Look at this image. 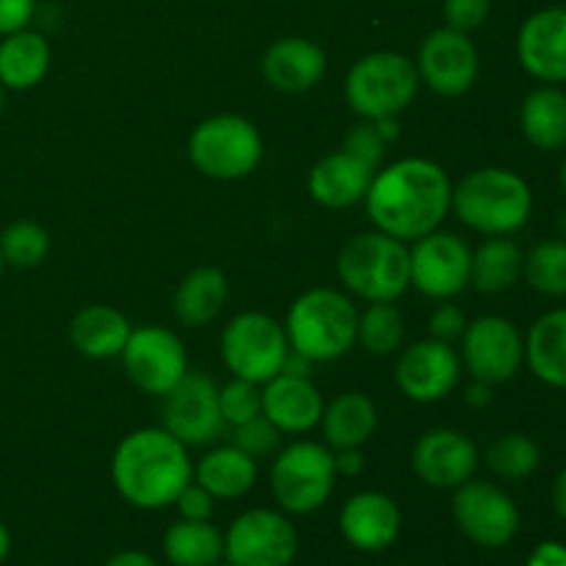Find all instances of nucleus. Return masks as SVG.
<instances>
[{
    "instance_id": "obj_1",
    "label": "nucleus",
    "mask_w": 566,
    "mask_h": 566,
    "mask_svg": "<svg viewBox=\"0 0 566 566\" xmlns=\"http://www.w3.org/2000/svg\"><path fill=\"white\" fill-rule=\"evenodd\" d=\"M451 177L440 164L401 158L376 171L365 193V208L376 230L407 243L440 230L451 213Z\"/></svg>"
},
{
    "instance_id": "obj_2",
    "label": "nucleus",
    "mask_w": 566,
    "mask_h": 566,
    "mask_svg": "<svg viewBox=\"0 0 566 566\" xmlns=\"http://www.w3.org/2000/svg\"><path fill=\"white\" fill-rule=\"evenodd\" d=\"M116 492L136 509H166L193 481L188 446L160 429L127 434L111 459Z\"/></svg>"
},
{
    "instance_id": "obj_3",
    "label": "nucleus",
    "mask_w": 566,
    "mask_h": 566,
    "mask_svg": "<svg viewBox=\"0 0 566 566\" xmlns=\"http://www.w3.org/2000/svg\"><path fill=\"white\" fill-rule=\"evenodd\" d=\"M451 210L481 235H512L523 230L534 210V193L523 175L501 166L470 171L453 188Z\"/></svg>"
},
{
    "instance_id": "obj_4",
    "label": "nucleus",
    "mask_w": 566,
    "mask_h": 566,
    "mask_svg": "<svg viewBox=\"0 0 566 566\" xmlns=\"http://www.w3.org/2000/svg\"><path fill=\"white\" fill-rule=\"evenodd\" d=\"M359 313L352 298L332 287H313L293 302L285 335L293 352L313 363H332L357 343Z\"/></svg>"
},
{
    "instance_id": "obj_5",
    "label": "nucleus",
    "mask_w": 566,
    "mask_h": 566,
    "mask_svg": "<svg viewBox=\"0 0 566 566\" xmlns=\"http://www.w3.org/2000/svg\"><path fill=\"white\" fill-rule=\"evenodd\" d=\"M337 276L368 304L396 302L412 285L409 247L379 230L354 235L337 254Z\"/></svg>"
},
{
    "instance_id": "obj_6",
    "label": "nucleus",
    "mask_w": 566,
    "mask_h": 566,
    "mask_svg": "<svg viewBox=\"0 0 566 566\" xmlns=\"http://www.w3.org/2000/svg\"><path fill=\"white\" fill-rule=\"evenodd\" d=\"M420 88L418 66L409 55L379 50L368 53L348 70L346 99L363 119H396L415 103Z\"/></svg>"
},
{
    "instance_id": "obj_7",
    "label": "nucleus",
    "mask_w": 566,
    "mask_h": 566,
    "mask_svg": "<svg viewBox=\"0 0 566 566\" xmlns=\"http://www.w3.org/2000/svg\"><path fill=\"white\" fill-rule=\"evenodd\" d=\"M188 158L213 180H241L263 160V136L238 114H219L199 122L188 138Z\"/></svg>"
},
{
    "instance_id": "obj_8",
    "label": "nucleus",
    "mask_w": 566,
    "mask_h": 566,
    "mask_svg": "<svg viewBox=\"0 0 566 566\" xmlns=\"http://www.w3.org/2000/svg\"><path fill=\"white\" fill-rule=\"evenodd\" d=\"M335 453L321 442H293L271 464V492L285 514H313L335 490Z\"/></svg>"
},
{
    "instance_id": "obj_9",
    "label": "nucleus",
    "mask_w": 566,
    "mask_h": 566,
    "mask_svg": "<svg viewBox=\"0 0 566 566\" xmlns=\"http://www.w3.org/2000/svg\"><path fill=\"white\" fill-rule=\"evenodd\" d=\"M291 343H287L285 326L265 313L235 315L221 332V359L235 379L265 385L282 374Z\"/></svg>"
},
{
    "instance_id": "obj_10",
    "label": "nucleus",
    "mask_w": 566,
    "mask_h": 566,
    "mask_svg": "<svg viewBox=\"0 0 566 566\" xmlns=\"http://www.w3.org/2000/svg\"><path fill=\"white\" fill-rule=\"evenodd\" d=\"M296 553V528L274 509H249L238 514L224 534V562L232 566H291Z\"/></svg>"
},
{
    "instance_id": "obj_11",
    "label": "nucleus",
    "mask_w": 566,
    "mask_h": 566,
    "mask_svg": "<svg viewBox=\"0 0 566 566\" xmlns=\"http://www.w3.org/2000/svg\"><path fill=\"white\" fill-rule=\"evenodd\" d=\"M122 365L133 385L164 398L188 374V354L180 337L166 326H138L122 348Z\"/></svg>"
},
{
    "instance_id": "obj_12",
    "label": "nucleus",
    "mask_w": 566,
    "mask_h": 566,
    "mask_svg": "<svg viewBox=\"0 0 566 566\" xmlns=\"http://www.w3.org/2000/svg\"><path fill=\"white\" fill-rule=\"evenodd\" d=\"M453 520L473 545L497 551L520 531L517 503L492 481H464L453 495Z\"/></svg>"
},
{
    "instance_id": "obj_13",
    "label": "nucleus",
    "mask_w": 566,
    "mask_h": 566,
    "mask_svg": "<svg viewBox=\"0 0 566 566\" xmlns=\"http://www.w3.org/2000/svg\"><path fill=\"white\" fill-rule=\"evenodd\" d=\"M462 363L473 379L503 385L514 379L525 363V340L503 315H481L462 335Z\"/></svg>"
},
{
    "instance_id": "obj_14",
    "label": "nucleus",
    "mask_w": 566,
    "mask_h": 566,
    "mask_svg": "<svg viewBox=\"0 0 566 566\" xmlns=\"http://www.w3.org/2000/svg\"><path fill=\"white\" fill-rule=\"evenodd\" d=\"M219 387L208 374L188 370L175 390L164 396V429L182 446H210L224 431Z\"/></svg>"
},
{
    "instance_id": "obj_15",
    "label": "nucleus",
    "mask_w": 566,
    "mask_h": 566,
    "mask_svg": "<svg viewBox=\"0 0 566 566\" xmlns=\"http://www.w3.org/2000/svg\"><path fill=\"white\" fill-rule=\"evenodd\" d=\"M473 252L453 232H429L409 249L412 285L429 298H453L470 285Z\"/></svg>"
},
{
    "instance_id": "obj_16",
    "label": "nucleus",
    "mask_w": 566,
    "mask_h": 566,
    "mask_svg": "<svg viewBox=\"0 0 566 566\" xmlns=\"http://www.w3.org/2000/svg\"><path fill=\"white\" fill-rule=\"evenodd\" d=\"M415 66H418L420 83H426L431 92L442 97H459L473 88L481 59L470 33L446 25L423 39Z\"/></svg>"
},
{
    "instance_id": "obj_17",
    "label": "nucleus",
    "mask_w": 566,
    "mask_h": 566,
    "mask_svg": "<svg viewBox=\"0 0 566 566\" xmlns=\"http://www.w3.org/2000/svg\"><path fill=\"white\" fill-rule=\"evenodd\" d=\"M459 374H462L459 354L453 352L451 343L434 337L409 346L396 365L398 387L403 396L418 403L442 401L451 396L459 385Z\"/></svg>"
},
{
    "instance_id": "obj_18",
    "label": "nucleus",
    "mask_w": 566,
    "mask_h": 566,
    "mask_svg": "<svg viewBox=\"0 0 566 566\" xmlns=\"http://www.w3.org/2000/svg\"><path fill=\"white\" fill-rule=\"evenodd\" d=\"M479 448L457 429H431L415 442L412 470L431 490H457L473 479Z\"/></svg>"
},
{
    "instance_id": "obj_19",
    "label": "nucleus",
    "mask_w": 566,
    "mask_h": 566,
    "mask_svg": "<svg viewBox=\"0 0 566 566\" xmlns=\"http://www.w3.org/2000/svg\"><path fill=\"white\" fill-rule=\"evenodd\" d=\"M517 59L542 83H566V9L547 6L534 11L517 33Z\"/></svg>"
},
{
    "instance_id": "obj_20",
    "label": "nucleus",
    "mask_w": 566,
    "mask_h": 566,
    "mask_svg": "<svg viewBox=\"0 0 566 566\" xmlns=\"http://www.w3.org/2000/svg\"><path fill=\"white\" fill-rule=\"evenodd\" d=\"M337 525L354 551L381 553L401 534V509L385 492H357L343 503Z\"/></svg>"
},
{
    "instance_id": "obj_21",
    "label": "nucleus",
    "mask_w": 566,
    "mask_h": 566,
    "mask_svg": "<svg viewBox=\"0 0 566 566\" xmlns=\"http://www.w3.org/2000/svg\"><path fill=\"white\" fill-rule=\"evenodd\" d=\"M263 415L285 434H302L321 423L324 396L310 376L276 374L263 385Z\"/></svg>"
},
{
    "instance_id": "obj_22",
    "label": "nucleus",
    "mask_w": 566,
    "mask_h": 566,
    "mask_svg": "<svg viewBox=\"0 0 566 566\" xmlns=\"http://www.w3.org/2000/svg\"><path fill=\"white\" fill-rule=\"evenodd\" d=\"M326 72V53L321 44L304 36L276 39L263 55V75L276 92L302 94L318 86Z\"/></svg>"
},
{
    "instance_id": "obj_23",
    "label": "nucleus",
    "mask_w": 566,
    "mask_h": 566,
    "mask_svg": "<svg viewBox=\"0 0 566 566\" xmlns=\"http://www.w3.org/2000/svg\"><path fill=\"white\" fill-rule=\"evenodd\" d=\"M376 171L379 169H370L368 164L348 155L346 149H337V153L324 155L313 166L307 186L315 202L332 210H343L363 202Z\"/></svg>"
},
{
    "instance_id": "obj_24",
    "label": "nucleus",
    "mask_w": 566,
    "mask_h": 566,
    "mask_svg": "<svg viewBox=\"0 0 566 566\" xmlns=\"http://www.w3.org/2000/svg\"><path fill=\"white\" fill-rule=\"evenodd\" d=\"M50 70V44L42 33L22 31L0 39V86L28 92L39 86Z\"/></svg>"
},
{
    "instance_id": "obj_25",
    "label": "nucleus",
    "mask_w": 566,
    "mask_h": 566,
    "mask_svg": "<svg viewBox=\"0 0 566 566\" xmlns=\"http://www.w3.org/2000/svg\"><path fill=\"white\" fill-rule=\"evenodd\" d=\"M525 363L536 379L566 390V307L534 321L525 337Z\"/></svg>"
},
{
    "instance_id": "obj_26",
    "label": "nucleus",
    "mask_w": 566,
    "mask_h": 566,
    "mask_svg": "<svg viewBox=\"0 0 566 566\" xmlns=\"http://www.w3.org/2000/svg\"><path fill=\"white\" fill-rule=\"evenodd\" d=\"M193 481L205 486L216 501H235L247 495L258 481V459L235 446H221L199 459L193 468Z\"/></svg>"
},
{
    "instance_id": "obj_27",
    "label": "nucleus",
    "mask_w": 566,
    "mask_h": 566,
    "mask_svg": "<svg viewBox=\"0 0 566 566\" xmlns=\"http://www.w3.org/2000/svg\"><path fill=\"white\" fill-rule=\"evenodd\" d=\"M130 332V321H127L119 310L108 307V304L83 307L81 313L72 318L70 326L72 346H75L83 357L92 359L119 357Z\"/></svg>"
},
{
    "instance_id": "obj_28",
    "label": "nucleus",
    "mask_w": 566,
    "mask_h": 566,
    "mask_svg": "<svg viewBox=\"0 0 566 566\" xmlns=\"http://www.w3.org/2000/svg\"><path fill=\"white\" fill-rule=\"evenodd\" d=\"M376 423H379L376 403L365 392H340L321 415L326 446L335 451L363 448L374 437Z\"/></svg>"
},
{
    "instance_id": "obj_29",
    "label": "nucleus",
    "mask_w": 566,
    "mask_h": 566,
    "mask_svg": "<svg viewBox=\"0 0 566 566\" xmlns=\"http://www.w3.org/2000/svg\"><path fill=\"white\" fill-rule=\"evenodd\" d=\"M520 127L525 138L542 153L566 147V92L558 86H536L520 108Z\"/></svg>"
},
{
    "instance_id": "obj_30",
    "label": "nucleus",
    "mask_w": 566,
    "mask_h": 566,
    "mask_svg": "<svg viewBox=\"0 0 566 566\" xmlns=\"http://www.w3.org/2000/svg\"><path fill=\"white\" fill-rule=\"evenodd\" d=\"M164 556L171 566H216L224 562V534L210 520H177L164 534Z\"/></svg>"
},
{
    "instance_id": "obj_31",
    "label": "nucleus",
    "mask_w": 566,
    "mask_h": 566,
    "mask_svg": "<svg viewBox=\"0 0 566 566\" xmlns=\"http://www.w3.org/2000/svg\"><path fill=\"white\" fill-rule=\"evenodd\" d=\"M525 254L512 238L492 235L473 252L470 285L481 293H506L523 276Z\"/></svg>"
},
{
    "instance_id": "obj_32",
    "label": "nucleus",
    "mask_w": 566,
    "mask_h": 566,
    "mask_svg": "<svg viewBox=\"0 0 566 566\" xmlns=\"http://www.w3.org/2000/svg\"><path fill=\"white\" fill-rule=\"evenodd\" d=\"M227 302V276L213 265H202L182 276L175 293V313L186 326H205L216 321Z\"/></svg>"
},
{
    "instance_id": "obj_33",
    "label": "nucleus",
    "mask_w": 566,
    "mask_h": 566,
    "mask_svg": "<svg viewBox=\"0 0 566 566\" xmlns=\"http://www.w3.org/2000/svg\"><path fill=\"white\" fill-rule=\"evenodd\" d=\"M542 464V448L534 437L520 434V431H512V434L497 437L495 442L486 451V468L503 481H525L539 470Z\"/></svg>"
},
{
    "instance_id": "obj_34",
    "label": "nucleus",
    "mask_w": 566,
    "mask_h": 566,
    "mask_svg": "<svg viewBox=\"0 0 566 566\" xmlns=\"http://www.w3.org/2000/svg\"><path fill=\"white\" fill-rule=\"evenodd\" d=\"M523 276L536 293L551 298L566 296V238H547L525 254Z\"/></svg>"
},
{
    "instance_id": "obj_35",
    "label": "nucleus",
    "mask_w": 566,
    "mask_h": 566,
    "mask_svg": "<svg viewBox=\"0 0 566 566\" xmlns=\"http://www.w3.org/2000/svg\"><path fill=\"white\" fill-rule=\"evenodd\" d=\"M357 343L376 357H390L403 343V315L392 302L368 304L357 321Z\"/></svg>"
},
{
    "instance_id": "obj_36",
    "label": "nucleus",
    "mask_w": 566,
    "mask_h": 566,
    "mask_svg": "<svg viewBox=\"0 0 566 566\" xmlns=\"http://www.w3.org/2000/svg\"><path fill=\"white\" fill-rule=\"evenodd\" d=\"M50 252V235L42 224L36 221H11L3 232H0V254H3L6 265L14 269H33L42 263Z\"/></svg>"
},
{
    "instance_id": "obj_37",
    "label": "nucleus",
    "mask_w": 566,
    "mask_h": 566,
    "mask_svg": "<svg viewBox=\"0 0 566 566\" xmlns=\"http://www.w3.org/2000/svg\"><path fill=\"white\" fill-rule=\"evenodd\" d=\"M260 387L263 385L235 379V376H232V381H227L224 387H219V407L224 423L241 426L247 423V420L263 415V390H260Z\"/></svg>"
},
{
    "instance_id": "obj_38",
    "label": "nucleus",
    "mask_w": 566,
    "mask_h": 566,
    "mask_svg": "<svg viewBox=\"0 0 566 566\" xmlns=\"http://www.w3.org/2000/svg\"><path fill=\"white\" fill-rule=\"evenodd\" d=\"M232 446L241 448L243 453H249L252 459L269 457V453L276 451L280 446V434L282 431L271 423L265 415H258V418L247 420L241 426H232Z\"/></svg>"
},
{
    "instance_id": "obj_39",
    "label": "nucleus",
    "mask_w": 566,
    "mask_h": 566,
    "mask_svg": "<svg viewBox=\"0 0 566 566\" xmlns=\"http://www.w3.org/2000/svg\"><path fill=\"white\" fill-rule=\"evenodd\" d=\"M340 149H346L348 155H354V158H359L363 164H368L370 169H381L387 142L379 136V130H376L374 122L365 119L346 133Z\"/></svg>"
},
{
    "instance_id": "obj_40",
    "label": "nucleus",
    "mask_w": 566,
    "mask_h": 566,
    "mask_svg": "<svg viewBox=\"0 0 566 566\" xmlns=\"http://www.w3.org/2000/svg\"><path fill=\"white\" fill-rule=\"evenodd\" d=\"M492 11V0H442V14L448 28L470 33L486 22Z\"/></svg>"
},
{
    "instance_id": "obj_41",
    "label": "nucleus",
    "mask_w": 566,
    "mask_h": 566,
    "mask_svg": "<svg viewBox=\"0 0 566 566\" xmlns=\"http://www.w3.org/2000/svg\"><path fill=\"white\" fill-rule=\"evenodd\" d=\"M464 329H468V318H464V313L457 304H440L431 313L429 337H434V340L451 343L453 346V340H462Z\"/></svg>"
},
{
    "instance_id": "obj_42",
    "label": "nucleus",
    "mask_w": 566,
    "mask_h": 566,
    "mask_svg": "<svg viewBox=\"0 0 566 566\" xmlns=\"http://www.w3.org/2000/svg\"><path fill=\"white\" fill-rule=\"evenodd\" d=\"M175 506L182 520H210L216 512V497L210 495L205 486H199L197 481H191V484L177 495Z\"/></svg>"
},
{
    "instance_id": "obj_43",
    "label": "nucleus",
    "mask_w": 566,
    "mask_h": 566,
    "mask_svg": "<svg viewBox=\"0 0 566 566\" xmlns=\"http://www.w3.org/2000/svg\"><path fill=\"white\" fill-rule=\"evenodd\" d=\"M36 17V0H0V36L22 31Z\"/></svg>"
},
{
    "instance_id": "obj_44",
    "label": "nucleus",
    "mask_w": 566,
    "mask_h": 566,
    "mask_svg": "<svg viewBox=\"0 0 566 566\" xmlns=\"http://www.w3.org/2000/svg\"><path fill=\"white\" fill-rule=\"evenodd\" d=\"M525 566H566V547L562 542H542Z\"/></svg>"
},
{
    "instance_id": "obj_45",
    "label": "nucleus",
    "mask_w": 566,
    "mask_h": 566,
    "mask_svg": "<svg viewBox=\"0 0 566 566\" xmlns=\"http://www.w3.org/2000/svg\"><path fill=\"white\" fill-rule=\"evenodd\" d=\"M337 475H359L365 470V457L359 448H346V451L335 453Z\"/></svg>"
},
{
    "instance_id": "obj_46",
    "label": "nucleus",
    "mask_w": 566,
    "mask_h": 566,
    "mask_svg": "<svg viewBox=\"0 0 566 566\" xmlns=\"http://www.w3.org/2000/svg\"><path fill=\"white\" fill-rule=\"evenodd\" d=\"M105 566H158L155 558L144 551H122L116 556H111Z\"/></svg>"
},
{
    "instance_id": "obj_47",
    "label": "nucleus",
    "mask_w": 566,
    "mask_h": 566,
    "mask_svg": "<svg viewBox=\"0 0 566 566\" xmlns=\"http://www.w3.org/2000/svg\"><path fill=\"white\" fill-rule=\"evenodd\" d=\"M313 359L310 357H304V354H298V352H287V357H285V365H282V374H287V376H310L313 374Z\"/></svg>"
},
{
    "instance_id": "obj_48",
    "label": "nucleus",
    "mask_w": 566,
    "mask_h": 566,
    "mask_svg": "<svg viewBox=\"0 0 566 566\" xmlns=\"http://www.w3.org/2000/svg\"><path fill=\"white\" fill-rule=\"evenodd\" d=\"M492 396H495V392H492V385H486V381L475 379V385L470 387L468 396H464V398H468L470 407L484 409V407H490V403H492Z\"/></svg>"
},
{
    "instance_id": "obj_49",
    "label": "nucleus",
    "mask_w": 566,
    "mask_h": 566,
    "mask_svg": "<svg viewBox=\"0 0 566 566\" xmlns=\"http://www.w3.org/2000/svg\"><path fill=\"white\" fill-rule=\"evenodd\" d=\"M553 506H556L558 517L566 520V468L558 473L556 484H553Z\"/></svg>"
},
{
    "instance_id": "obj_50",
    "label": "nucleus",
    "mask_w": 566,
    "mask_h": 566,
    "mask_svg": "<svg viewBox=\"0 0 566 566\" xmlns=\"http://www.w3.org/2000/svg\"><path fill=\"white\" fill-rule=\"evenodd\" d=\"M374 125H376V130H379V136L385 138L387 144L396 142V138H398V122L396 119H376Z\"/></svg>"
},
{
    "instance_id": "obj_51",
    "label": "nucleus",
    "mask_w": 566,
    "mask_h": 566,
    "mask_svg": "<svg viewBox=\"0 0 566 566\" xmlns=\"http://www.w3.org/2000/svg\"><path fill=\"white\" fill-rule=\"evenodd\" d=\"M9 553H11V534H9V528L0 523V564L9 558Z\"/></svg>"
},
{
    "instance_id": "obj_52",
    "label": "nucleus",
    "mask_w": 566,
    "mask_h": 566,
    "mask_svg": "<svg viewBox=\"0 0 566 566\" xmlns=\"http://www.w3.org/2000/svg\"><path fill=\"white\" fill-rule=\"evenodd\" d=\"M562 188H564V193H566V158H564V164H562Z\"/></svg>"
},
{
    "instance_id": "obj_53",
    "label": "nucleus",
    "mask_w": 566,
    "mask_h": 566,
    "mask_svg": "<svg viewBox=\"0 0 566 566\" xmlns=\"http://www.w3.org/2000/svg\"><path fill=\"white\" fill-rule=\"evenodd\" d=\"M3 103H6V97H3V86H0V114H3Z\"/></svg>"
},
{
    "instance_id": "obj_54",
    "label": "nucleus",
    "mask_w": 566,
    "mask_h": 566,
    "mask_svg": "<svg viewBox=\"0 0 566 566\" xmlns=\"http://www.w3.org/2000/svg\"><path fill=\"white\" fill-rule=\"evenodd\" d=\"M3 265H6V263H3V254H0V274H3Z\"/></svg>"
},
{
    "instance_id": "obj_55",
    "label": "nucleus",
    "mask_w": 566,
    "mask_h": 566,
    "mask_svg": "<svg viewBox=\"0 0 566 566\" xmlns=\"http://www.w3.org/2000/svg\"><path fill=\"white\" fill-rule=\"evenodd\" d=\"M216 566H232V564H230V562H219Z\"/></svg>"
}]
</instances>
